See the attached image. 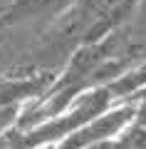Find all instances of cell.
Masks as SVG:
<instances>
[{
  "instance_id": "cell-1",
  "label": "cell",
  "mask_w": 146,
  "mask_h": 149,
  "mask_svg": "<svg viewBox=\"0 0 146 149\" xmlns=\"http://www.w3.org/2000/svg\"><path fill=\"white\" fill-rule=\"evenodd\" d=\"M114 102L109 87L107 85H94V87H87L82 90L67 107H64L60 114L45 119V122L35 124V127L25 129L22 132V139H20V147L22 149H42V147H60L67 134H72L74 129H79L84 122L99 114L102 109Z\"/></svg>"
},
{
  "instance_id": "cell-2",
  "label": "cell",
  "mask_w": 146,
  "mask_h": 149,
  "mask_svg": "<svg viewBox=\"0 0 146 149\" xmlns=\"http://www.w3.org/2000/svg\"><path fill=\"white\" fill-rule=\"evenodd\" d=\"M134 119V102H111L60 142V149H109V142Z\"/></svg>"
},
{
  "instance_id": "cell-3",
  "label": "cell",
  "mask_w": 146,
  "mask_h": 149,
  "mask_svg": "<svg viewBox=\"0 0 146 149\" xmlns=\"http://www.w3.org/2000/svg\"><path fill=\"white\" fill-rule=\"evenodd\" d=\"M57 72H47V70H30L27 74H8L0 80V104H20L25 107L27 102H35L50 90L55 82Z\"/></svg>"
},
{
  "instance_id": "cell-4",
  "label": "cell",
  "mask_w": 146,
  "mask_h": 149,
  "mask_svg": "<svg viewBox=\"0 0 146 149\" xmlns=\"http://www.w3.org/2000/svg\"><path fill=\"white\" fill-rule=\"evenodd\" d=\"M57 0H12L5 10L0 13V25H17L30 17H37L47 10H55Z\"/></svg>"
},
{
  "instance_id": "cell-5",
  "label": "cell",
  "mask_w": 146,
  "mask_h": 149,
  "mask_svg": "<svg viewBox=\"0 0 146 149\" xmlns=\"http://www.w3.org/2000/svg\"><path fill=\"white\" fill-rule=\"evenodd\" d=\"M109 149H146V127L131 119L119 134L109 142Z\"/></svg>"
},
{
  "instance_id": "cell-6",
  "label": "cell",
  "mask_w": 146,
  "mask_h": 149,
  "mask_svg": "<svg viewBox=\"0 0 146 149\" xmlns=\"http://www.w3.org/2000/svg\"><path fill=\"white\" fill-rule=\"evenodd\" d=\"M134 122H136V124H144V127H146V100L134 102Z\"/></svg>"
},
{
  "instance_id": "cell-7",
  "label": "cell",
  "mask_w": 146,
  "mask_h": 149,
  "mask_svg": "<svg viewBox=\"0 0 146 149\" xmlns=\"http://www.w3.org/2000/svg\"><path fill=\"white\" fill-rule=\"evenodd\" d=\"M79 0H57V3H55V15H62V13H67V10H72L74 5H77Z\"/></svg>"
}]
</instances>
